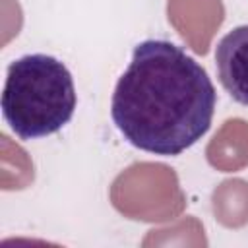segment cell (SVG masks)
<instances>
[{
	"instance_id": "6da1fadb",
	"label": "cell",
	"mask_w": 248,
	"mask_h": 248,
	"mask_svg": "<svg viewBox=\"0 0 248 248\" xmlns=\"http://www.w3.org/2000/svg\"><path fill=\"white\" fill-rule=\"evenodd\" d=\"M215 105L213 81L182 46L145 39L114 87L110 116L128 143L170 157L207 134Z\"/></svg>"
},
{
	"instance_id": "7a4b0ae2",
	"label": "cell",
	"mask_w": 248,
	"mask_h": 248,
	"mask_svg": "<svg viewBox=\"0 0 248 248\" xmlns=\"http://www.w3.org/2000/svg\"><path fill=\"white\" fill-rule=\"evenodd\" d=\"M76 85L64 62L35 52L8 66L2 91V116L19 140L60 132L74 116Z\"/></svg>"
},
{
	"instance_id": "3957f363",
	"label": "cell",
	"mask_w": 248,
	"mask_h": 248,
	"mask_svg": "<svg viewBox=\"0 0 248 248\" xmlns=\"http://www.w3.org/2000/svg\"><path fill=\"white\" fill-rule=\"evenodd\" d=\"M215 66L223 89L248 107V23L231 29L217 43Z\"/></svg>"
}]
</instances>
